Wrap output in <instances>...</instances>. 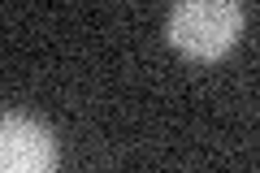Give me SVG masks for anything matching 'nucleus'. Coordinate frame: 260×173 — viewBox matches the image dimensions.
Segmentation results:
<instances>
[{
  "instance_id": "f257e3e1",
  "label": "nucleus",
  "mask_w": 260,
  "mask_h": 173,
  "mask_svg": "<svg viewBox=\"0 0 260 173\" xmlns=\"http://www.w3.org/2000/svg\"><path fill=\"white\" fill-rule=\"evenodd\" d=\"M247 30V9L239 0H182L165 18L169 48L186 61H221Z\"/></svg>"
},
{
  "instance_id": "f03ea898",
  "label": "nucleus",
  "mask_w": 260,
  "mask_h": 173,
  "mask_svg": "<svg viewBox=\"0 0 260 173\" xmlns=\"http://www.w3.org/2000/svg\"><path fill=\"white\" fill-rule=\"evenodd\" d=\"M61 152L48 121L30 113H0V173H56Z\"/></svg>"
}]
</instances>
